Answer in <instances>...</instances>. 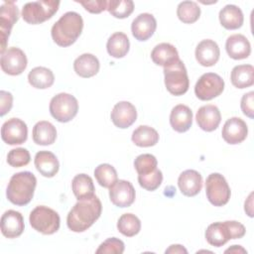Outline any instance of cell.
Returning <instances> with one entry per match:
<instances>
[{
    "label": "cell",
    "mask_w": 254,
    "mask_h": 254,
    "mask_svg": "<svg viewBox=\"0 0 254 254\" xmlns=\"http://www.w3.org/2000/svg\"><path fill=\"white\" fill-rule=\"evenodd\" d=\"M205 193L208 201L214 206L226 204L231 195L230 188L225 178L218 173H212L206 178Z\"/></svg>",
    "instance_id": "obj_8"
},
{
    "label": "cell",
    "mask_w": 254,
    "mask_h": 254,
    "mask_svg": "<svg viewBox=\"0 0 254 254\" xmlns=\"http://www.w3.org/2000/svg\"><path fill=\"white\" fill-rule=\"evenodd\" d=\"M135 190L133 185L125 180H117L109 188L111 202L118 207H128L135 200Z\"/></svg>",
    "instance_id": "obj_13"
},
{
    "label": "cell",
    "mask_w": 254,
    "mask_h": 254,
    "mask_svg": "<svg viewBox=\"0 0 254 254\" xmlns=\"http://www.w3.org/2000/svg\"><path fill=\"white\" fill-rule=\"evenodd\" d=\"M219 56V47L212 40H202L195 48V59L202 66L214 65L218 62Z\"/></svg>",
    "instance_id": "obj_18"
},
{
    "label": "cell",
    "mask_w": 254,
    "mask_h": 254,
    "mask_svg": "<svg viewBox=\"0 0 254 254\" xmlns=\"http://www.w3.org/2000/svg\"><path fill=\"white\" fill-rule=\"evenodd\" d=\"M23 215L16 210L9 209L1 217V232L7 238L19 237L24 231Z\"/></svg>",
    "instance_id": "obj_17"
},
{
    "label": "cell",
    "mask_w": 254,
    "mask_h": 254,
    "mask_svg": "<svg viewBox=\"0 0 254 254\" xmlns=\"http://www.w3.org/2000/svg\"><path fill=\"white\" fill-rule=\"evenodd\" d=\"M254 67L251 64L236 65L231 70V83L237 88H246L254 83Z\"/></svg>",
    "instance_id": "obj_30"
},
{
    "label": "cell",
    "mask_w": 254,
    "mask_h": 254,
    "mask_svg": "<svg viewBox=\"0 0 254 254\" xmlns=\"http://www.w3.org/2000/svg\"><path fill=\"white\" fill-rule=\"evenodd\" d=\"M137 118L135 106L129 101H120L116 103L111 111V120L113 124L121 129L130 127Z\"/></svg>",
    "instance_id": "obj_16"
},
{
    "label": "cell",
    "mask_w": 254,
    "mask_h": 254,
    "mask_svg": "<svg viewBox=\"0 0 254 254\" xmlns=\"http://www.w3.org/2000/svg\"><path fill=\"white\" fill-rule=\"evenodd\" d=\"M130 43L126 34L122 32H116L112 34L106 44L107 53L116 59H121L129 52Z\"/></svg>",
    "instance_id": "obj_29"
},
{
    "label": "cell",
    "mask_w": 254,
    "mask_h": 254,
    "mask_svg": "<svg viewBox=\"0 0 254 254\" xmlns=\"http://www.w3.org/2000/svg\"><path fill=\"white\" fill-rule=\"evenodd\" d=\"M82 5L86 11L92 14H98L107 9L108 1L106 0H93V1H75Z\"/></svg>",
    "instance_id": "obj_42"
},
{
    "label": "cell",
    "mask_w": 254,
    "mask_h": 254,
    "mask_svg": "<svg viewBox=\"0 0 254 254\" xmlns=\"http://www.w3.org/2000/svg\"><path fill=\"white\" fill-rule=\"evenodd\" d=\"M132 141L138 147L155 146L159 141V134L154 128L147 125H141L133 131Z\"/></svg>",
    "instance_id": "obj_33"
},
{
    "label": "cell",
    "mask_w": 254,
    "mask_h": 254,
    "mask_svg": "<svg viewBox=\"0 0 254 254\" xmlns=\"http://www.w3.org/2000/svg\"><path fill=\"white\" fill-rule=\"evenodd\" d=\"M1 68L9 75L21 74L27 67V57L19 48H8L1 54Z\"/></svg>",
    "instance_id": "obj_11"
},
{
    "label": "cell",
    "mask_w": 254,
    "mask_h": 254,
    "mask_svg": "<svg viewBox=\"0 0 254 254\" xmlns=\"http://www.w3.org/2000/svg\"><path fill=\"white\" fill-rule=\"evenodd\" d=\"M94 177L97 183L103 187L109 189L117 180V172L110 164H100L94 170Z\"/></svg>",
    "instance_id": "obj_36"
},
{
    "label": "cell",
    "mask_w": 254,
    "mask_h": 254,
    "mask_svg": "<svg viewBox=\"0 0 254 254\" xmlns=\"http://www.w3.org/2000/svg\"><path fill=\"white\" fill-rule=\"evenodd\" d=\"M125 246L122 240L116 238V237H111L103 241L98 249L96 250V253H116V254H121L124 252Z\"/></svg>",
    "instance_id": "obj_41"
},
{
    "label": "cell",
    "mask_w": 254,
    "mask_h": 254,
    "mask_svg": "<svg viewBox=\"0 0 254 254\" xmlns=\"http://www.w3.org/2000/svg\"><path fill=\"white\" fill-rule=\"evenodd\" d=\"M35 167L37 171L46 178L54 177L60 169V163L56 155L50 151H40L35 156Z\"/></svg>",
    "instance_id": "obj_23"
},
{
    "label": "cell",
    "mask_w": 254,
    "mask_h": 254,
    "mask_svg": "<svg viewBox=\"0 0 254 254\" xmlns=\"http://www.w3.org/2000/svg\"><path fill=\"white\" fill-rule=\"evenodd\" d=\"M244 209H245V212L250 217H253V192H251L247 197V199L245 200Z\"/></svg>",
    "instance_id": "obj_46"
},
{
    "label": "cell",
    "mask_w": 254,
    "mask_h": 254,
    "mask_svg": "<svg viewBox=\"0 0 254 254\" xmlns=\"http://www.w3.org/2000/svg\"><path fill=\"white\" fill-rule=\"evenodd\" d=\"M206 241L215 247L223 246L228 240L231 239L229 229L224 222H213L209 224L205 230Z\"/></svg>",
    "instance_id": "obj_28"
},
{
    "label": "cell",
    "mask_w": 254,
    "mask_h": 254,
    "mask_svg": "<svg viewBox=\"0 0 254 254\" xmlns=\"http://www.w3.org/2000/svg\"><path fill=\"white\" fill-rule=\"evenodd\" d=\"M225 253H247V251L240 245H232L230 248L224 251Z\"/></svg>",
    "instance_id": "obj_48"
},
{
    "label": "cell",
    "mask_w": 254,
    "mask_h": 254,
    "mask_svg": "<svg viewBox=\"0 0 254 254\" xmlns=\"http://www.w3.org/2000/svg\"><path fill=\"white\" fill-rule=\"evenodd\" d=\"M31 156L27 149L16 148L12 149L7 155V163L14 168H20L30 163Z\"/></svg>",
    "instance_id": "obj_40"
},
{
    "label": "cell",
    "mask_w": 254,
    "mask_h": 254,
    "mask_svg": "<svg viewBox=\"0 0 254 254\" xmlns=\"http://www.w3.org/2000/svg\"><path fill=\"white\" fill-rule=\"evenodd\" d=\"M138 182L143 189L153 191L161 186L163 182V174L157 168L153 172H150L148 174L138 175Z\"/></svg>",
    "instance_id": "obj_38"
},
{
    "label": "cell",
    "mask_w": 254,
    "mask_h": 254,
    "mask_svg": "<svg viewBox=\"0 0 254 254\" xmlns=\"http://www.w3.org/2000/svg\"><path fill=\"white\" fill-rule=\"evenodd\" d=\"M170 124L179 133L188 131L192 124V112L190 108L184 104L176 105L170 114Z\"/></svg>",
    "instance_id": "obj_22"
},
{
    "label": "cell",
    "mask_w": 254,
    "mask_h": 254,
    "mask_svg": "<svg viewBox=\"0 0 254 254\" xmlns=\"http://www.w3.org/2000/svg\"><path fill=\"white\" fill-rule=\"evenodd\" d=\"M37 179L35 175L29 171L19 172L13 175L9 181L6 196L10 202L16 205L28 204L35 192Z\"/></svg>",
    "instance_id": "obj_3"
},
{
    "label": "cell",
    "mask_w": 254,
    "mask_h": 254,
    "mask_svg": "<svg viewBox=\"0 0 254 254\" xmlns=\"http://www.w3.org/2000/svg\"><path fill=\"white\" fill-rule=\"evenodd\" d=\"M29 221L35 230L45 235H50L57 232L61 224L59 213L44 205H39L31 211Z\"/></svg>",
    "instance_id": "obj_4"
},
{
    "label": "cell",
    "mask_w": 254,
    "mask_h": 254,
    "mask_svg": "<svg viewBox=\"0 0 254 254\" xmlns=\"http://www.w3.org/2000/svg\"><path fill=\"white\" fill-rule=\"evenodd\" d=\"M178 18L185 24L196 22L200 16V8L193 1H183L177 8Z\"/></svg>",
    "instance_id": "obj_35"
},
{
    "label": "cell",
    "mask_w": 254,
    "mask_h": 254,
    "mask_svg": "<svg viewBox=\"0 0 254 254\" xmlns=\"http://www.w3.org/2000/svg\"><path fill=\"white\" fill-rule=\"evenodd\" d=\"M0 115L4 116L8 113L13 105V96L10 92L1 90L0 91Z\"/></svg>",
    "instance_id": "obj_45"
},
{
    "label": "cell",
    "mask_w": 254,
    "mask_h": 254,
    "mask_svg": "<svg viewBox=\"0 0 254 254\" xmlns=\"http://www.w3.org/2000/svg\"><path fill=\"white\" fill-rule=\"evenodd\" d=\"M101 211V201L95 194L78 199L67 214V227L73 232H83L99 218Z\"/></svg>",
    "instance_id": "obj_1"
},
{
    "label": "cell",
    "mask_w": 254,
    "mask_h": 254,
    "mask_svg": "<svg viewBox=\"0 0 254 254\" xmlns=\"http://www.w3.org/2000/svg\"><path fill=\"white\" fill-rule=\"evenodd\" d=\"M83 29V20L76 12L64 13L52 27L51 35L54 42L60 47L71 46L80 36Z\"/></svg>",
    "instance_id": "obj_2"
},
{
    "label": "cell",
    "mask_w": 254,
    "mask_h": 254,
    "mask_svg": "<svg viewBox=\"0 0 254 254\" xmlns=\"http://www.w3.org/2000/svg\"><path fill=\"white\" fill-rule=\"evenodd\" d=\"M223 140L231 145L243 142L248 134V127L244 120L239 117H231L226 120L222 128Z\"/></svg>",
    "instance_id": "obj_14"
},
{
    "label": "cell",
    "mask_w": 254,
    "mask_h": 254,
    "mask_svg": "<svg viewBox=\"0 0 254 254\" xmlns=\"http://www.w3.org/2000/svg\"><path fill=\"white\" fill-rule=\"evenodd\" d=\"M225 50L233 60H243L250 56L251 46L248 39L241 34H234L227 38Z\"/></svg>",
    "instance_id": "obj_21"
},
{
    "label": "cell",
    "mask_w": 254,
    "mask_h": 254,
    "mask_svg": "<svg viewBox=\"0 0 254 254\" xmlns=\"http://www.w3.org/2000/svg\"><path fill=\"white\" fill-rule=\"evenodd\" d=\"M253 102H254V91H249L243 94L240 102V107L243 114L251 119L254 118Z\"/></svg>",
    "instance_id": "obj_43"
},
{
    "label": "cell",
    "mask_w": 254,
    "mask_h": 254,
    "mask_svg": "<svg viewBox=\"0 0 254 254\" xmlns=\"http://www.w3.org/2000/svg\"><path fill=\"white\" fill-rule=\"evenodd\" d=\"M195 119L198 127L201 130L211 132L218 127L221 121V114L215 105L207 104L201 106L197 110Z\"/></svg>",
    "instance_id": "obj_19"
},
{
    "label": "cell",
    "mask_w": 254,
    "mask_h": 254,
    "mask_svg": "<svg viewBox=\"0 0 254 254\" xmlns=\"http://www.w3.org/2000/svg\"><path fill=\"white\" fill-rule=\"evenodd\" d=\"M151 59L154 64L164 67L171 65L180 60L177 49L169 43H161L157 45L151 53Z\"/></svg>",
    "instance_id": "obj_24"
},
{
    "label": "cell",
    "mask_w": 254,
    "mask_h": 254,
    "mask_svg": "<svg viewBox=\"0 0 254 254\" xmlns=\"http://www.w3.org/2000/svg\"><path fill=\"white\" fill-rule=\"evenodd\" d=\"M106 10L113 17L124 19L129 17L134 11V3L131 0H110Z\"/></svg>",
    "instance_id": "obj_37"
},
{
    "label": "cell",
    "mask_w": 254,
    "mask_h": 254,
    "mask_svg": "<svg viewBox=\"0 0 254 254\" xmlns=\"http://www.w3.org/2000/svg\"><path fill=\"white\" fill-rule=\"evenodd\" d=\"M157 159L154 155L151 154H142L139 155L134 161V167L138 175L148 174L157 169Z\"/></svg>",
    "instance_id": "obj_39"
},
{
    "label": "cell",
    "mask_w": 254,
    "mask_h": 254,
    "mask_svg": "<svg viewBox=\"0 0 254 254\" xmlns=\"http://www.w3.org/2000/svg\"><path fill=\"white\" fill-rule=\"evenodd\" d=\"M178 185L184 195L194 196L201 190L202 177L195 170H186L180 175Z\"/></svg>",
    "instance_id": "obj_20"
},
{
    "label": "cell",
    "mask_w": 254,
    "mask_h": 254,
    "mask_svg": "<svg viewBox=\"0 0 254 254\" xmlns=\"http://www.w3.org/2000/svg\"><path fill=\"white\" fill-rule=\"evenodd\" d=\"M50 113L59 122L66 123L73 119L78 111L77 99L65 92L55 95L50 102Z\"/></svg>",
    "instance_id": "obj_7"
},
{
    "label": "cell",
    "mask_w": 254,
    "mask_h": 254,
    "mask_svg": "<svg viewBox=\"0 0 254 254\" xmlns=\"http://www.w3.org/2000/svg\"><path fill=\"white\" fill-rule=\"evenodd\" d=\"M219 21L222 27L227 30H236L243 24L244 17L241 9L232 4L224 6L219 12Z\"/></svg>",
    "instance_id": "obj_26"
},
{
    "label": "cell",
    "mask_w": 254,
    "mask_h": 254,
    "mask_svg": "<svg viewBox=\"0 0 254 254\" xmlns=\"http://www.w3.org/2000/svg\"><path fill=\"white\" fill-rule=\"evenodd\" d=\"M33 141L42 146L52 145L57 138L56 127L49 121H39L33 127Z\"/></svg>",
    "instance_id": "obj_27"
},
{
    "label": "cell",
    "mask_w": 254,
    "mask_h": 254,
    "mask_svg": "<svg viewBox=\"0 0 254 254\" xmlns=\"http://www.w3.org/2000/svg\"><path fill=\"white\" fill-rule=\"evenodd\" d=\"M165 85L170 93L179 96L185 94L190 86L187 68L184 63L179 60L175 64L164 67Z\"/></svg>",
    "instance_id": "obj_6"
},
{
    "label": "cell",
    "mask_w": 254,
    "mask_h": 254,
    "mask_svg": "<svg viewBox=\"0 0 254 254\" xmlns=\"http://www.w3.org/2000/svg\"><path fill=\"white\" fill-rule=\"evenodd\" d=\"M165 252L166 254L167 253H186L187 254L188 250L180 244H174V245H171Z\"/></svg>",
    "instance_id": "obj_47"
},
{
    "label": "cell",
    "mask_w": 254,
    "mask_h": 254,
    "mask_svg": "<svg viewBox=\"0 0 254 254\" xmlns=\"http://www.w3.org/2000/svg\"><path fill=\"white\" fill-rule=\"evenodd\" d=\"M157 28V21L150 13L139 14L131 24V31L133 37L140 41H147L153 36Z\"/></svg>",
    "instance_id": "obj_15"
},
{
    "label": "cell",
    "mask_w": 254,
    "mask_h": 254,
    "mask_svg": "<svg viewBox=\"0 0 254 254\" xmlns=\"http://www.w3.org/2000/svg\"><path fill=\"white\" fill-rule=\"evenodd\" d=\"M28 137V127L19 118H10L3 123L1 128V138L8 145H20L26 142Z\"/></svg>",
    "instance_id": "obj_12"
},
{
    "label": "cell",
    "mask_w": 254,
    "mask_h": 254,
    "mask_svg": "<svg viewBox=\"0 0 254 254\" xmlns=\"http://www.w3.org/2000/svg\"><path fill=\"white\" fill-rule=\"evenodd\" d=\"M19 19V10L14 1H5L1 5L0 11V39H1V54L7 49V41L10 36L14 24Z\"/></svg>",
    "instance_id": "obj_10"
},
{
    "label": "cell",
    "mask_w": 254,
    "mask_h": 254,
    "mask_svg": "<svg viewBox=\"0 0 254 254\" xmlns=\"http://www.w3.org/2000/svg\"><path fill=\"white\" fill-rule=\"evenodd\" d=\"M60 4V1L54 0L28 2L22 9V17L28 24H41L51 19L57 13Z\"/></svg>",
    "instance_id": "obj_5"
},
{
    "label": "cell",
    "mask_w": 254,
    "mask_h": 254,
    "mask_svg": "<svg viewBox=\"0 0 254 254\" xmlns=\"http://www.w3.org/2000/svg\"><path fill=\"white\" fill-rule=\"evenodd\" d=\"M117 229L121 234L127 237H132L139 233L141 229V221L133 213H124L117 221Z\"/></svg>",
    "instance_id": "obj_34"
},
{
    "label": "cell",
    "mask_w": 254,
    "mask_h": 254,
    "mask_svg": "<svg viewBox=\"0 0 254 254\" xmlns=\"http://www.w3.org/2000/svg\"><path fill=\"white\" fill-rule=\"evenodd\" d=\"M225 223L229 229L231 239L242 238L245 235L246 229L242 223L235 221V220H227V221H225Z\"/></svg>",
    "instance_id": "obj_44"
},
{
    "label": "cell",
    "mask_w": 254,
    "mask_h": 254,
    "mask_svg": "<svg viewBox=\"0 0 254 254\" xmlns=\"http://www.w3.org/2000/svg\"><path fill=\"white\" fill-rule=\"evenodd\" d=\"M29 83L38 89H46L51 87L55 81L53 71L45 66L34 67L28 74Z\"/></svg>",
    "instance_id": "obj_31"
},
{
    "label": "cell",
    "mask_w": 254,
    "mask_h": 254,
    "mask_svg": "<svg viewBox=\"0 0 254 254\" xmlns=\"http://www.w3.org/2000/svg\"><path fill=\"white\" fill-rule=\"evenodd\" d=\"M224 89V80L214 72L203 73L194 85V93L200 100L206 101L217 97Z\"/></svg>",
    "instance_id": "obj_9"
},
{
    "label": "cell",
    "mask_w": 254,
    "mask_h": 254,
    "mask_svg": "<svg viewBox=\"0 0 254 254\" xmlns=\"http://www.w3.org/2000/svg\"><path fill=\"white\" fill-rule=\"evenodd\" d=\"M100 67L98 59L92 54H82L73 62V68L80 77L88 78L95 75Z\"/></svg>",
    "instance_id": "obj_25"
},
{
    "label": "cell",
    "mask_w": 254,
    "mask_h": 254,
    "mask_svg": "<svg viewBox=\"0 0 254 254\" xmlns=\"http://www.w3.org/2000/svg\"><path fill=\"white\" fill-rule=\"evenodd\" d=\"M71 189L77 200L94 195V190H95L92 179L86 174L76 175L72 179Z\"/></svg>",
    "instance_id": "obj_32"
}]
</instances>
